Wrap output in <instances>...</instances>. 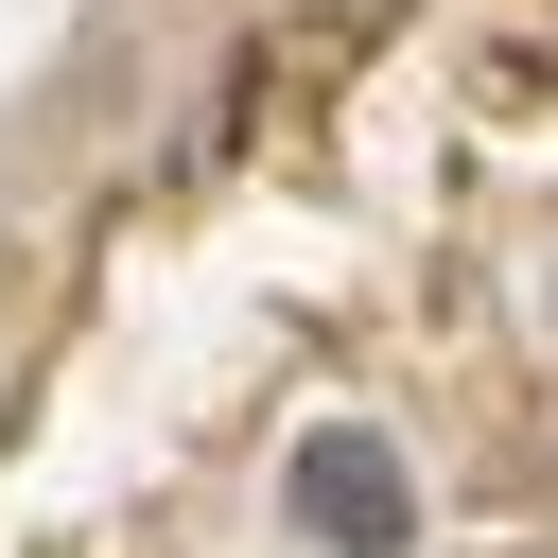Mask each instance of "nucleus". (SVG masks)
I'll use <instances>...</instances> for the list:
<instances>
[{"label": "nucleus", "instance_id": "nucleus-1", "mask_svg": "<svg viewBox=\"0 0 558 558\" xmlns=\"http://www.w3.org/2000/svg\"><path fill=\"white\" fill-rule=\"evenodd\" d=\"M279 523H296L314 558H401V541H418L401 436H384V418H314V436L279 453Z\"/></svg>", "mask_w": 558, "mask_h": 558}]
</instances>
